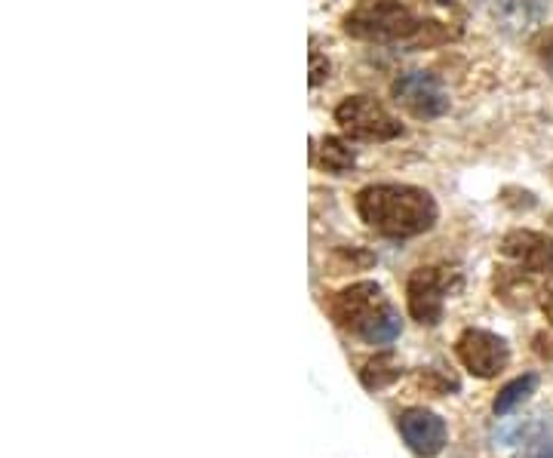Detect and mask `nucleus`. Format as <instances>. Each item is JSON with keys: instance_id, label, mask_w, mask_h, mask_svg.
I'll return each mask as SVG.
<instances>
[{"instance_id": "obj_1", "label": "nucleus", "mask_w": 553, "mask_h": 458, "mask_svg": "<svg viewBox=\"0 0 553 458\" xmlns=\"http://www.w3.org/2000/svg\"><path fill=\"white\" fill-rule=\"evenodd\" d=\"M345 31L369 44L424 50L458 40L464 16L455 0H360L345 16Z\"/></svg>"}, {"instance_id": "obj_2", "label": "nucleus", "mask_w": 553, "mask_h": 458, "mask_svg": "<svg viewBox=\"0 0 553 458\" xmlns=\"http://www.w3.org/2000/svg\"><path fill=\"white\" fill-rule=\"evenodd\" d=\"M357 213L385 237H415L434 228L437 203L415 185H369L357 194Z\"/></svg>"}, {"instance_id": "obj_3", "label": "nucleus", "mask_w": 553, "mask_h": 458, "mask_svg": "<svg viewBox=\"0 0 553 458\" xmlns=\"http://www.w3.org/2000/svg\"><path fill=\"white\" fill-rule=\"evenodd\" d=\"M329 311L338 326L351 329L369 345H391L400 336V314L391 308V302L381 293V286L372 280H360L335 293L329 302Z\"/></svg>"}, {"instance_id": "obj_4", "label": "nucleus", "mask_w": 553, "mask_h": 458, "mask_svg": "<svg viewBox=\"0 0 553 458\" xmlns=\"http://www.w3.org/2000/svg\"><path fill=\"white\" fill-rule=\"evenodd\" d=\"M335 120L357 142H391L403 136V123L391 117L375 99L351 96L335 108Z\"/></svg>"}, {"instance_id": "obj_5", "label": "nucleus", "mask_w": 553, "mask_h": 458, "mask_svg": "<svg viewBox=\"0 0 553 458\" xmlns=\"http://www.w3.org/2000/svg\"><path fill=\"white\" fill-rule=\"evenodd\" d=\"M391 96L400 108H406L412 117L431 120L449 111V93L443 83L428 71H406L394 80Z\"/></svg>"}, {"instance_id": "obj_6", "label": "nucleus", "mask_w": 553, "mask_h": 458, "mask_svg": "<svg viewBox=\"0 0 553 458\" xmlns=\"http://www.w3.org/2000/svg\"><path fill=\"white\" fill-rule=\"evenodd\" d=\"M455 354L464 363L467 372H474L477 379H492L507 366L510 360V348L501 336L489 329H464L458 342H455Z\"/></svg>"}, {"instance_id": "obj_7", "label": "nucleus", "mask_w": 553, "mask_h": 458, "mask_svg": "<svg viewBox=\"0 0 553 458\" xmlns=\"http://www.w3.org/2000/svg\"><path fill=\"white\" fill-rule=\"evenodd\" d=\"M449 293V274L443 268H418L406 283V302L412 320L421 326H437L443 320Z\"/></svg>"}, {"instance_id": "obj_8", "label": "nucleus", "mask_w": 553, "mask_h": 458, "mask_svg": "<svg viewBox=\"0 0 553 458\" xmlns=\"http://www.w3.org/2000/svg\"><path fill=\"white\" fill-rule=\"evenodd\" d=\"M501 256L514 265L523 268L529 274H547L553 271V237L541 234V231H510L501 240Z\"/></svg>"}, {"instance_id": "obj_9", "label": "nucleus", "mask_w": 553, "mask_h": 458, "mask_svg": "<svg viewBox=\"0 0 553 458\" xmlns=\"http://www.w3.org/2000/svg\"><path fill=\"white\" fill-rule=\"evenodd\" d=\"M400 431L418 455H437L446 446V422L431 409H406L400 415Z\"/></svg>"}, {"instance_id": "obj_10", "label": "nucleus", "mask_w": 553, "mask_h": 458, "mask_svg": "<svg viewBox=\"0 0 553 458\" xmlns=\"http://www.w3.org/2000/svg\"><path fill=\"white\" fill-rule=\"evenodd\" d=\"M547 13L544 0H498L495 4V16L507 31H529L535 28Z\"/></svg>"}, {"instance_id": "obj_11", "label": "nucleus", "mask_w": 553, "mask_h": 458, "mask_svg": "<svg viewBox=\"0 0 553 458\" xmlns=\"http://www.w3.org/2000/svg\"><path fill=\"white\" fill-rule=\"evenodd\" d=\"M532 277L529 271L523 268H501L498 277H495V293L501 302L514 305V308H529L532 296H535V286H532Z\"/></svg>"}, {"instance_id": "obj_12", "label": "nucleus", "mask_w": 553, "mask_h": 458, "mask_svg": "<svg viewBox=\"0 0 553 458\" xmlns=\"http://www.w3.org/2000/svg\"><path fill=\"white\" fill-rule=\"evenodd\" d=\"M400 376H403V366H400V360H397L394 351H381V354L369 357L366 366L360 369V382H363L369 391L388 388V385H394Z\"/></svg>"}, {"instance_id": "obj_13", "label": "nucleus", "mask_w": 553, "mask_h": 458, "mask_svg": "<svg viewBox=\"0 0 553 458\" xmlns=\"http://www.w3.org/2000/svg\"><path fill=\"white\" fill-rule=\"evenodd\" d=\"M535 388H538V376H520V379H514V382H507L501 391H498V397H495V403H492V409H495V415H507V412H514L523 400H529L532 394H535Z\"/></svg>"}, {"instance_id": "obj_14", "label": "nucleus", "mask_w": 553, "mask_h": 458, "mask_svg": "<svg viewBox=\"0 0 553 458\" xmlns=\"http://www.w3.org/2000/svg\"><path fill=\"white\" fill-rule=\"evenodd\" d=\"M354 160H357V154H354V148L348 142L335 139V136H326L320 142V163H323V170H329L332 176L348 173L354 166Z\"/></svg>"}, {"instance_id": "obj_15", "label": "nucleus", "mask_w": 553, "mask_h": 458, "mask_svg": "<svg viewBox=\"0 0 553 458\" xmlns=\"http://www.w3.org/2000/svg\"><path fill=\"white\" fill-rule=\"evenodd\" d=\"M532 50H535V56H538L541 62L553 65V28L541 31V34L532 40Z\"/></svg>"}, {"instance_id": "obj_16", "label": "nucleus", "mask_w": 553, "mask_h": 458, "mask_svg": "<svg viewBox=\"0 0 553 458\" xmlns=\"http://www.w3.org/2000/svg\"><path fill=\"white\" fill-rule=\"evenodd\" d=\"M329 71H332V65H329V59L326 56H320V53H311V87H320V83L329 77Z\"/></svg>"}, {"instance_id": "obj_17", "label": "nucleus", "mask_w": 553, "mask_h": 458, "mask_svg": "<svg viewBox=\"0 0 553 458\" xmlns=\"http://www.w3.org/2000/svg\"><path fill=\"white\" fill-rule=\"evenodd\" d=\"M517 458H553V440H538L529 449H523Z\"/></svg>"}, {"instance_id": "obj_18", "label": "nucleus", "mask_w": 553, "mask_h": 458, "mask_svg": "<svg viewBox=\"0 0 553 458\" xmlns=\"http://www.w3.org/2000/svg\"><path fill=\"white\" fill-rule=\"evenodd\" d=\"M541 311H544L547 323L553 326V280L541 289Z\"/></svg>"}]
</instances>
